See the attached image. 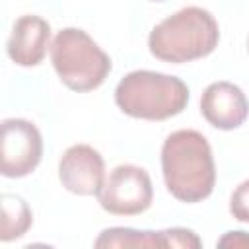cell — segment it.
Instances as JSON below:
<instances>
[{
    "instance_id": "obj_16",
    "label": "cell",
    "mask_w": 249,
    "mask_h": 249,
    "mask_svg": "<svg viewBox=\"0 0 249 249\" xmlns=\"http://www.w3.org/2000/svg\"><path fill=\"white\" fill-rule=\"evenodd\" d=\"M154 2H161V0H154Z\"/></svg>"
},
{
    "instance_id": "obj_1",
    "label": "cell",
    "mask_w": 249,
    "mask_h": 249,
    "mask_svg": "<svg viewBox=\"0 0 249 249\" xmlns=\"http://www.w3.org/2000/svg\"><path fill=\"white\" fill-rule=\"evenodd\" d=\"M161 173L177 200L193 204L208 198L214 191L216 167L206 136L193 128L171 132L161 146Z\"/></svg>"
},
{
    "instance_id": "obj_4",
    "label": "cell",
    "mask_w": 249,
    "mask_h": 249,
    "mask_svg": "<svg viewBox=\"0 0 249 249\" xmlns=\"http://www.w3.org/2000/svg\"><path fill=\"white\" fill-rule=\"evenodd\" d=\"M51 60L60 82L72 91H91L111 72L109 54L78 27H64L54 35Z\"/></svg>"
},
{
    "instance_id": "obj_12",
    "label": "cell",
    "mask_w": 249,
    "mask_h": 249,
    "mask_svg": "<svg viewBox=\"0 0 249 249\" xmlns=\"http://www.w3.org/2000/svg\"><path fill=\"white\" fill-rule=\"evenodd\" d=\"M230 212L239 222H249V179L239 183L230 198Z\"/></svg>"
},
{
    "instance_id": "obj_6",
    "label": "cell",
    "mask_w": 249,
    "mask_h": 249,
    "mask_svg": "<svg viewBox=\"0 0 249 249\" xmlns=\"http://www.w3.org/2000/svg\"><path fill=\"white\" fill-rule=\"evenodd\" d=\"M43 138L39 128L25 119H6L2 121L0 136V160L4 177H25L41 161Z\"/></svg>"
},
{
    "instance_id": "obj_15",
    "label": "cell",
    "mask_w": 249,
    "mask_h": 249,
    "mask_svg": "<svg viewBox=\"0 0 249 249\" xmlns=\"http://www.w3.org/2000/svg\"><path fill=\"white\" fill-rule=\"evenodd\" d=\"M247 49H249V39H247Z\"/></svg>"
},
{
    "instance_id": "obj_3",
    "label": "cell",
    "mask_w": 249,
    "mask_h": 249,
    "mask_svg": "<svg viewBox=\"0 0 249 249\" xmlns=\"http://www.w3.org/2000/svg\"><path fill=\"white\" fill-rule=\"evenodd\" d=\"M115 103L128 117L165 121L187 107L189 88L177 76L154 70H134L117 84Z\"/></svg>"
},
{
    "instance_id": "obj_9",
    "label": "cell",
    "mask_w": 249,
    "mask_h": 249,
    "mask_svg": "<svg viewBox=\"0 0 249 249\" xmlns=\"http://www.w3.org/2000/svg\"><path fill=\"white\" fill-rule=\"evenodd\" d=\"M51 41V25L39 16H21L16 19L6 51L19 66H37L43 62Z\"/></svg>"
},
{
    "instance_id": "obj_7",
    "label": "cell",
    "mask_w": 249,
    "mask_h": 249,
    "mask_svg": "<svg viewBox=\"0 0 249 249\" xmlns=\"http://www.w3.org/2000/svg\"><path fill=\"white\" fill-rule=\"evenodd\" d=\"M58 179L62 187L74 195H97L105 183V161L95 148L74 144L58 161Z\"/></svg>"
},
{
    "instance_id": "obj_14",
    "label": "cell",
    "mask_w": 249,
    "mask_h": 249,
    "mask_svg": "<svg viewBox=\"0 0 249 249\" xmlns=\"http://www.w3.org/2000/svg\"><path fill=\"white\" fill-rule=\"evenodd\" d=\"M220 247H249V233L245 231H228L218 239Z\"/></svg>"
},
{
    "instance_id": "obj_11",
    "label": "cell",
    "mask_w": 249,
    "mask_h": 249,
    "mask_svg": "<svg viewBox=\"0 0 249 249\" xmlns=\"http://www.w3.org/2000/svg\"><path fill=\"white\" fill-rule=\"evenodd\" d=\"M95 247H167L161 231H140L132 228H109L99 233Z\"/></svg>"
},
{
    "instance_id": "obj_13",
    "label": "cell",
    "mask_w": 249,
    "mask_h": 249,
    "mask_svg": "<svg viewBox=\"0 0 249 249\" xmlns=\"http://www.w3.org/2000/svg\"><path fill=\"white\" fill-rule=\"evenodd\" d=\"M163 235H165L167 247H193V249H198L202 245L198 235L193 230H187V228H169V230H163Z\"/></svg>"
},
{
    "instance_id": "obj_8",
    "label": "cell",
    "mask_w": 249,
    "mask_h": 249,
    "mask_svg": "<svg viewBox=\"0 0 249 249\" xmlns=\"http://www.w3.org/2000/svg\"><path fill=\"white\" fill-rule=\"evenodd\" d=\"M202 117L220 130H233L241 126L249 115V101L243 89L231 82L210 84L200 97Z\"/></svg>"
},
{
    "instance_id": "obj_10",
    "label": "cell",
    "mask_w": 249,
    "mask_h": 249,
    "mask_svg": "<svg viewBox=\"0 0 249 249\" xmlns=\"http://www.w3.org/2000/svg\"><path fill=\"white\" fill-rule=\"evenodd\" d=\"M2 220H0V239L14 241L21 237L33 222L27 202L18 195H2Z\"/></svg>"
},
{
    "instance_id": "obj_2",
    "label": "cell",
    "mask_w": 249,
    "mask_h": 249,
    "mask_svg": "<svg viewBox=\"0 0 249 249\" xmlns=\"http://www.w3.org/2000/svg\"><path fill=\"white\" fill-rule=\"evenodd\" d=\"M220 41L214 16L198 6H187L161 19L148 37L150 53L171 64H183L208 56Z\"/></svg>"
},
{
    "instance_id": "obj_5",
    "label": "cell",
    "mask_w": 249,
    "mask_h": 249,
    "mask_svg": "<svg viewBox=\"0 0 249 249\" xmlns=\"http://www.w3.org/2000/svg\"><path fill=\"white\" fill-rule=\"evenodd\" d=\"M101 208L117 216H134L150 208L154 200V187L144 167L123 163L117 165L97 193Z\"/></svg>"
}]
</instances>
